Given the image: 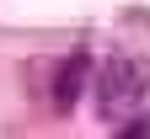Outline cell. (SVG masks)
Instances as JSON below:
<instances>
[{
    "mask_svg": "<svg viewBox=\"0 0 150 139\" xmlns=\"http://www.w3.org/2000/svg\"><path fill=\"white\" fill-rule=\"evenodd\" d=\"M145 70L134 64V59H107V64L97 70V107L107 123H123V118H134V107L145 102Z\"/></svg>",
    "mask_w": 150,
    "mask_h": 139,
    "instance_id": "obj_1",
    "label": "cell"
},
{
    "mask_svg": "<svg viewBox=\"0 0 150 139\" xmlns=\"http://www.w3.org/2000/svg\"><path fill=\"white\" fill-rule=\"evenodd\" d=\"M86 75H91V59H86V54H70L64 64H59V75H54V107H59V112L75 107V96H81Z\"/></svg>",
    "mask_w": 150,
    "mask_h": 139,
    "instance_id": "obj_2",
    "label": "cell"
},
{
    "mask_svg": "<svg viewBox=\"0 0 150 139\" xmlns=\"http://www.w3.org/2000/svg\"><path fill=\"white\" fill-rule=\"evenodd\" d=\"M118 139H150V112L123 118V123H118Z\"/></svg>",
    "mask_w": 150,
    "mask_h": 139,
    "instance_id": "obj_3",
    "label": "cell"
}]
</instances>
